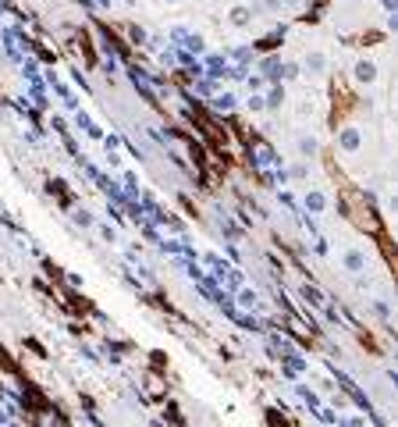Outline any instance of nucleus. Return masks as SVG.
Segmentation results:
<instances>
[{"instance_id": "nucleus-6", "label": "nucleus", "mask_w": 398, "mask_h": 427, "mask_svg": "<svg viewBox=\"0 0 398 427\" xmlns=\"http://www.w3.org/2000/svg\"><path fill=\"white\" fill-rule=\"evenodd\" d=\"M299 149H302V154H313V149H317V139H302Z\"/></svg>"}, {"instance_id": "nucleus-4", "label": "nucleus", "mask_w": 398, "mask_h": 427, "mask_svg": "<svg viewBox=\"0 0 398 427\" xmlns=\"http://www.w3.org/2000/svg\"><path fill=\"white\" fill-rule=\"evenodd\" d=\"M306 64H309L313 72H320V68H324V57H320V54H309V57H306Z\"/></svg>"}, {"instance_id": "nucleus-1", "label": "nucleus", "mask_w": 398, "mask_h": 427, "mask_svg": "<svg viewBox=\"0 0 398 427\" xmlns=\"http://www.w3.org/2000/svg\"><path fill=\"white\" fill-rule=\"evenodd\" d=\"M355 79H360V82H373L377 79L373 61H360V64H355Z\"/></svg>"}, {"instance_id": "nucleus-2", "label": "nucleus", "mask_w": 398, "mask_h": 427, "mask_svg": "<svg viewBox=\"0 0 398 427\" xmlns=\"http://www.w3.org/2000/svg\"><path fill=\"white\" fill-rule=\"evenodd\" d=\"M345 267H349L352 274H355V271H363V267H366V256H363V253H355V249H349V253H345Z\"/></svg>"}, {"instance_id": "nucleus-3", "label": "nucleus", "mask_w": 398, "mask_h": 427, "mask_svg": "<svg viewBox=\"0 0 398 427\" xmlns=\"http://www.w3.org/2000/svg\"><path fill=\"white\" fill-rule=\"evenodd\" d=\"M342 146L345 149H355V146H360V132H355V128H345V132H342Z\"/></svg>"}, {"instance_id": "nucleus-5", "label": "nucleus", "mask_w": 398, "mask_h": 427, "mask_svg": "<svg viewBox=\"0 0 398 427\" xmlns=\"http://www.w3.org/2000/svg\"><path fill=\"white\" fill-rule=\"evenodd\" d=\"M306 203H309L313 210H320V207H324V196H320V192H309V196H306Z\"/></svg>"}]
</instances>
